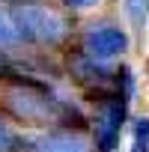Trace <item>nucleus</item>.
<instances>
[{"label": "nucleus", "instance_id": "obj_2", "mask_svg": "<svg viewBox=\"0 0 149 152\" xmlns=\"http://www.w3.org/2000/svg\"><path fill=\"white\" fill-rule=\"evenodd\" d=\"M128 51V33L119 27H96L84 36V54L93 60H110Z\"/></svg>", "mask_w": 149, "mask_h": 152}, {"label": "nucleus", "instance_id": "obj_4", "mask_svg": "<svg viewBox=\"0 0 149 152\" xmlns=\"http://www.w3.org/2000/svg\"><path fill=\"white\" fill-rule=\"evenodd\" d=\"M33 152H90V146L74 134H48L36 140Z\"/></svg>", "mask_w": 149, "mask_h": 152}, {"label": "nucleus", "instance_id": "obj_1", "mask_svg": "<svg viewBox=\"0 0 149 152\" xmlns=\"http://www.w3.org/2000/svg\"><path fill=\"white\" fill-rule=\"evenodd\" d=\"M15 30L21 39H30V42H42V45H57L63 36H66V21L54 12V9H45V6H33V3H21L9 12Z\"/></svg>", "mask_w": 149, "mask_h": 152}, {"label": "nucleus", "instance_id": "obj_6", "mask_svg": "<svg viewBox=\"0 0 149 152\" xmlns=\"http://www.w3.org/2000/svg\"><path fill=\"white\" fill-rule=\"evenodd\" d=\"M131 152H149V116L137 119V125H134V146H131Z\"/></svg>", "mask_w": 149, "mask_h": 152}, {"label": "nucleus", "instance_id": "obj_8", "mask_svg": "<svg viewBox=\"0 0 149 152\" xmlns=\"http://www.w3.org/2000/svg\"><path fill=\"white\" fill-rule=\"evenodd\" d=\"M69 6H78V9H84V6H93V3H99V0H66Z\"/></svg>", "mask_w": 149, "mask_h": 152}, {"label": "nucleus", "instance_id": "obj_3", "mask_svg": "<svg viewBox=\"0 0 149 152\" xmlns=\"http://www.w3.org/2000/svg\"><path fill=\"white\" fill-rule=\"evenodd\" d=\"M125 102L128 99L116 96L104 104V113L99 119V149L102 152H110L116 137H119V128H122V119H125Z\"/></svg>", "mask_w": 149, "mask_h": 152}, {"label": "nucleus", "instance_id": "obj_7", "mask_svg": "<svg viewBox=\"0 0 149 152\" xmlns=\"http://www.w3.org/2000/svg\"><path fill=\"white\" fill-rule=\"evenodd\" d=\"M18 39H21V36H18L12 18H9V15H0V48H9V45H15Z\"/></svg>", "mask_w": 149, "mask_h": 152}, {"label": "nucleus", "instance_id": "obj_5", "mask_svg": "<svg viewBox=\"0 0 149 152\" xmlns=\"http://www.w3.org/2000/svg\"><path fill=\"white\" fill-rule=\"evenodd\" d=\"M18 149H21V137L12 131L6 119H0V152H18Z\"/></svg>", "mask_w": 149, "mask_h": 152}]
</instances>
